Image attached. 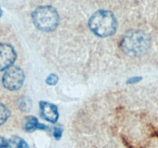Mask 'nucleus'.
<instances>
[{
	"instance_id": "f257e3e1",
	"label": "nucleus",
	"mask_w": 158,
	"mask_h": 148,
	"mask_svg": "<svg viewBox=\"0 0 158 148\" xmlns=\"http://www.w3.org/2000/svg\"><path fill=\"white\" fill-rule=\"evenodd\" d=\"M90 30L99 37H108L114 35L117 29V22L112 12L99 10L92 15L89 20Z\"/></svg>"
},
{
	"instance_id": "f03ea898",
	"label": "nucleus",
	"mask_w": 158,
	"mask_h": 148,
	"mask_svg": "<svg viewBox=\"0 0 158 148\" xmlns=\"http://www.w3.org/2000/svg\"><path fill=\"white\" fill-rule=\"evenodd\" d=\"M150 37L140 30L128 31L121 40L122 50L131 56H137L144 53L150 46Z\"/></svg>"
},
{
	"instance_id": "7ed1b4c3",
	"label": "nucleus",
	"mask_w": 158,
	"mask_h": 148,
	"mask_svg": "<svg viewBox=\"0 0 158 148\" xmlns=\"http://www.w3.org/2000/svg\"><path fill=\"white\" fill-rule=\"evenodd\" d=\"M32 17L35 27L43 32L55 30L60 22L56 9L51 6H39L33 11Z\"/></svg>"
},
{
	"instance_id": "20e7f679",
	"label": "nucleus",
	"mask_w": 158,
	"mask_h": 148,
	"mask_svg": "<svg viewBox=\"0 0 158 148\" xmlns=\"http://www.w3.org/2000/svg\"><path fill=\"white\" fill-rule=\"evenodd\" d=\"M25 80V74L23 69L16 66H12L5 71L2 78L3 86L9 91L19 89Z\"/></svg>"
},
{
	"instance_id": "39448f33",
	"label": "nucleus",
	"mask_w": 158,
	"mask_h": 148,
	"mask_svg": "<svg viewBox=\"0 0 158 148\" xmlns=\"http://www.w3.org/2000/svg\"><path fill=\"white\" fill-rule=\"evenodd\" d=\"M17 58V53L11 44L0 43V71H6L12 66Z\"/></svg>"
},
{
	"instance_id": "423d86ee",
	"label": "nucleus",
	"mask_w": 158,
	"mask_h": 148,
	"mask_svg": "<svg viewBox=\"0 0 158 148\" xmlns=\"http://www.w3.org/2000/svg\"><path fill=\"white\" fill-rule=\"evenodd\" d=\"M40 107L42 116L46 121L52 123H56L60 115L56 105L49 102L41 101L40 103Z\"/></svg>"
},
{
	"instance_id": "0eeeda50",
	"label": "nucleus",
	"mask_w": 158,
	"mask_h": 148,
	"mask_svg": "<svg viewBox=\"0 0 158 148\" xmlns=\"http://www.w3.org/2000/svg\"><path fill=\"white\" fill-rule=\"evenodd\" d=\"M23 129L26 132L32 133L35 130H46L47 126L39 122L38 119L33 116H29L26 117L23 125Z\"/></svg>"
},
{
	"instance_id": "6e6552de",
	"label": "nucleus",
	"mask_w": 158,
	"mask_h": 148,
	"mask_svg": "<svg viewBox=\"0 0 158 148\" xmlns=\"http://www.w3.org/2000/svg\"><path fill=\"white\" fill-rule=\"evenodd\" d=\"M7 148H30V146L23 138L13 136L8 140Z\"/></svg>"
},
{
	"instance_id": "1a4fd4ad",
	"label": "nucleus",
	"mask_w": 158,
	"mask_h": 148,
	"mask_svg": "<svg viewBox=\"0 0 158 148\" xmlns=\"http://www.w3.org/2000/svg\"><path fill=\"white\" fill-rule=\"evenodd\" d=\"M18 106L23 112H29L32 108V101L28 97H23L19 100Z\"/></svg>"
},
{
	"instance_id": "9d476101",
	"label": "nucleus",
	"mask_w": 158,
	"mask_h": 148,
	"mask_svg": "<svg viewBox=\"0 0 158 148\" xmlns=\"http://www.w3.org/2000/svg\"><path fill=\"white\" fill-rule=\"evenodd\" d=\"M10 117V111L9 108L0 102V126L4 124Z\"/></svg>"
},
{
	"instance_id": "9b49d317",
	"label": "nucleus",
	"mask_w": 158,
	"mask_h": 148,
	"mask_svg": "<svg viewBox=\"0 0 158 148\" xmlns=\"http://www.w3.org/2000/svg\"><path fill=\"white\" fill-rule=\"evenodd\" d=\"M59 81V77L56 74L51 73L47 76L46 80V83L49 86H55Z\"/></svg>"
},
{
	"instance_id": "f8f14e48",
	"label": "nucleus",
	"mask_w": 158,
	"mask_h": 148,
	"mask_svg": "<svg viewBox=\"0 0 158 148\" xmlns=\"http://www.w3.org/2000/svg\"><path fill=\"white\" fill-rule=\"evenodd\" d=\"M63 128L60 126H56L53 128V132H52V135L55 140H60L62 138L63 136Z\"/></svg>"
},
{
	"instance_id": "ddd939ff",
	"label": "nucleus",
	"mask_w": 158,
	"mask_h": 148,
	"mask_svg": "<svg viewBox=\"0 0 158 148\" xmlns=\"http://www.w3.org/2000/svg\"><path fill=\"white\" fill-rule=\"evenodd\" d=\"M141 80H142V77L134 76V77H132V78L129 79L127 83L128 84H135V83H139V82H140Z\"/></svg>"
},
{
	"instance_id": "4468645a",
	"label": "nucleus",
	"mask_w": 158,
	"mask_h": 148,
	"mask_svg": "<svg viewBox=\"0 0 158 148\" xmlns=\"http://www.w3.org/2000/svg\"><path fill=\"white\" fill-rule=\"evenodd\" d=\"M8 140H6L2 136H0V148H7Z\"/></svg>"
},
{
	"instance_id": "2eb2a0df",
	"label": "nucleus",
	"mask_w": 158,
	"mask_h": 148,
	"mask_svg": "<svg viewBox=\"0 0 158 148\" xmlns=\"http://www.w3.org/2000/svg\"><path fill=\"white\" fill-rule=\"evenodd\" d=\"M2 14H3V12H2V10L1 7H0V18H1V17L2 16Z\"/></svg>"
}]
</instances>
